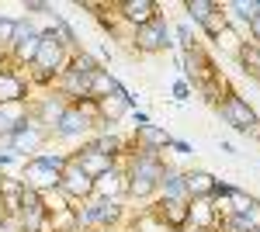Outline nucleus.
<instances>
[{
	"label": "nucleus",
	"instance_id": "15",
	"mask_svg": "<svg viewBox=\"0 0 260 232\" xmlns=\"http://www.w3.org/2000/svg\"><path fill=\"white\" fill-rule=\"evenodd\" d=\"M66 108H70V104H66L56 90H52V94H45L39 101V111L31 115V121H35V125H42V128H56V121L62 118V111H66Z\"/></svg>",
	"mask_w": 260,
	"mask_h": 232
},
{
	"label": "nucleus",
	"instance_id": "31",
	"mask_svg": "<svg viewBox=\"0 0 260 232\" xmlns=\"http://www.w3.org/2000/svg\"><path fill=\"white\" fill-rule=\"evenodd\" d=\"M24 11L28 14H56V7L49 0H24Z\"/></svg>",
	"mask_w": 260,
	"mask_h": 232
},
{
	"label": "nucleus",
	"instance_id": "2",
	"mask_svg": "<svg viewBox=\"0 0 260 232\" xmlns=\"http://www.w3.org/2000/svg\"><path fill=\"white\" fill-rule=\"evenodd\" d=\"M21 180H24V187H31V191H39V194L59 191V170H52L42 156H31V159L24 163Z\"/></svg>",
	"mask_w": 260,
	"mask_h": 232
},
{
	"label": "nucleus",
	"instance_id": "21",
	"mask_svg": "<svg viewBox=\"0 0 260 232\" xmlns=\"http://www.w3.org/2000/svg\"><path fill=\"white\" fill-rule=\"evenodd\" d=\"M94 208H98V225H115V222H121V201H104V197H98L94 201Z\"/></svg>",
	"mask_w": 260,
	"mask_h": 232
},
{
	"label": "nucleus",
	"instance_id": "22",
	"mask_svg": "<svg viewBox=\"0 0 260 232\" xmlns=\"http://www.w3.org/2000/svg\"><path fill=\"white\" fill-rule=\"evenodd\" d=\"M236 59L243 62V70H246V73L260 77V45H257V42H243V49L236 52Z\"/></svg>",
	"mask_w": 260,
	"mask_h": 232
},
{
	"label": "nucleus",
	"instance_id": "30",
	"mask_svg": "<svg viewBox=\"0 0 260 232\" xmlns=\"http://www.w3.org/2000/svg\"><path fill=\"white\" fill-rule=\"evenodd\" d=\"M225 24H229V21H225V14H222V4H219V11H215L212 18H208L205 24H201V31H205L208 39H215V35H219V31L225 28Z\"/></svg>",
	"mask_w": 260,
	"mask_h": 232
},
{
	"label": "nucleus",
	"instance_id": "37",
	"mask_svg": "<svg viewBox=\"0 0 260 232\" xmlns=\"http://www.w3.org/2000/svg\"><path fill=\"white\" fill-rule=\"evenodd\" d=\"M253 232H260V225H257V229H253Z\"/></svg>",
	"mask_w": 260,
	"mask_h": 232
},
{
	"label": "nucleus",
	"instance_id": "7",
	"mask_svg": "<svg viewBox=\"0 0 260 232\" xmlns=\"http://www.w3.org/2000/svg\"><path fill=\"white\" fill-rule=\"evenodd\" d=\"M70 163H73L77 170H83V174L90 177V180H98V177H101V174H108L111 167H118V159H115V156H104V153H98L94 146L73 149V153H70Z\"/></svg>",
	"mask_w": 260,
	"mask_h": 232
},
{
	"label": "nucleus",
	"instance_id": "5",
	"mask_svg": "<svg viewBox=\"0 0 260 232\" xmlns=\"http://www.w3.org/2000/svg\"><path fill=\"white\" fill-rule=\"evenodd\" d=\"M11 49H14V62H21V66H31V62H35V56H39V49H42V35L31 28V21H28V18L18 21Z\"/></svg>",
	"mask_w": 260,
	"mask_h": 232
},
{
	"label": "nucleus",
	"instance_id": "28",
	"mask_svg": "<svg viewBox=\"0 0 260 232\" xmlns=\"http://www.w3.org/2000/svg\"><path fill=\"white\" fill-rule=\"evenodd\" d=\"M225 7H229V11H236L246 24L260 14V0H233V4H225Z\"/></svg>",
	"mask_w": 260,
	"mask_h": 232
},
{
	"label": "nucleus",
	"instance_id": "18",
	"mask_svg": "<svg viewBox=\"0 0 260 232\" xmlns=\"http://www.w3.org/2000/svg\"><path fill=\"white\" fill-rule=\"evenodd\" d=\"M187 222H194V229H212V225H219V208H215V201H187Z\"/></svg>",
	"mask_w": 260,
	"mask_h": 232
},
{
	"label": "nucleus",
	"instance_id": "36",
	"mask_svg": "<svg viewBox=\"0 0 260 232\" xmlns=\"http://www.w3.org/2000/svg\"><path fill=\"white\" fill-rule=\"evenodd\" d=\"M0 222H4V212H0Z\"/></svg>",
	"mask_w": 260,
	"mask_h": 232
},
{
	"label": "nucleus",
	"instance_id": "24",
	"mask_svg": "<svg viewBox=\"0 0 260 232\" xmlns=\"http://www.w3.org/2000/svg\"><path fill=\"white\" fill-rule=\"evenodd\" d=\"M184 11H187L191 18L198 21V24H205V21H208L212 14H215V11H219V4H212V0H187V4H184Z\"/></svg>",
	"mask_w": 260,
	"mask_h": 232
},
{
	"label": "nucleus",
	"instance_id": "10",
	"mask_svg": "<svg viewBox=\"0 0 260 232\" xmlns=\"http://www.w3.org/2000/svg\"><path fill=\"white\" fill-rule=\"evenodd\" d=\"M90 128H94V125L80 115V108H73V104H70V108L62 111V118L56 121V128H52V132H56V139H62V142H77V139H83Z\"/></svg>",
	"mask_w": 260,
	"mask_h": 232
},
{
	"label": "nucleus",
	"instance_id": "34",
	"mask_svg": "<svg viewBox=\"0 0 260 232\" xmlns=\"http://www.w3.org/2000/svg\"><path fill=\"white\" fill-rule=\"evenodd\" d=\"M250 39H253V42L260 45V14H257L253 21H250Z\"/></svg>",
	"mask_w": 260,
	"mask_h": 232
},
{
	"label": "nucleus",
	"instance_id": "20",
	"mask_svg": "<svg viewBox=\"0 0 260 232\" xmlns=\"http://www.w3.org/2000/svg\"><path fill=\"white\" fill-rule=\"evenodd\" d=\"M118 90H125V87L111 77V70H98V73L90 77V97H94V101H104V97L118 94Z\"/></svg>",
	"mask_w": 260,
	"mask_h": 232
},
{
	"label": "nucleus",
	"instance_id": "14",
	"mask_svg": "<svg viewBox=\"0 0 260 232\" xmlns=\"http://www.w3.org/2000/svg\"><path fill=\"white\" fill-rule=\"evenodd\" d=\"M215 184H219V180L208 174V170H187V174H184V187H187V197H191V201H212Z\"/></svg>",
	"mask_w": 260,
	"mask_h": 232
},
{
	"label": "nucleus",
	"instance_id": "25",
	"mask_svg": "<svg viewBox=\"0 0 260 232\" xmlns=\"http://www.w3.org/2000/svg\"><path fill=\"white\" fill-rule=\"evenodd\" d=\"M21 191H24V180H21V177L0 174V201H18Z\"/></svg>",
	"mask_w": 260,
	"mask_h": 232
},
{
	"label": "nucleus",
	"instance_id": "13",
	"mask_svg": "<svg viewBox=\"0 0 260 232\" xmlns=\"http://www.w3.org/2000/svg\"><path fill=\"white\" fill-rule=\"evenodd\" d=\"M132 142L146 149V153H163V149H170V132H163L160 125H136V132H132Z\"/></svg>",
	"mask_w": 260,
	"mask_h": 232
},
{
	"label": "nucleus",
	"instance_id": "33",
	"mask_svg": "<svg viewBox=\"0 0 260 232\" xmlns=\"http://www.w3.org/2000/svg\"><path fill=\"white\" fill-rule=\"evenodd\" d=\"M187 94H191L187 80H177V83H174V97H177V101H187Z\"/></svg>",
	"mask_w": 260,
	"mask_h": 232
},
{
	"label": "nucleus",
	"instance_id": "9",
	"mask_svg": "<svg viewBox=\"0 0 260 232\" xmlns=\"http://www.w3.org/2000/svg\"><path fill=\"white\" fill-rule=\"evenodd\" d=\"M31 94V87H28V80L14 73V70H4L0 66V108H7V104H24Z\"/></svg>",
	"mask_w": 260,
	"mask_h": 232
},
{
	"label": "nucleus",
	"instance_id": "26",
	"mask_svg": "<svg viewBox=\"0 0 260 232\" xmlns=\"http://www.w3.org/2000/svg\"><path fill=\"white\" fill-rule=\"evenodd\" d=\"M212 42H215L219 49H225V52H233V56H236V52L243 49V39L236 35V31H233V28H229V24H225V28H222V31H219V35H215Z\"/></svg>",
	"mask_w": 260,
	"mask_h": 232
},
{
	"label": "nucleus",
	"instance_id": "4",
	"mask_svg": "<svg viewBox=\"0 0 260 232\" xmlns=\"http://www.w3.org/2000/svg\"><path fill=\"white\" fill-rule=\"evenodd\" d=\"M132 42L139 45V52H167L174 42H170V24L163 18L149 21V24H142L132 31Z\"/></svg>",
	"mask_w": 260,
	"mask_h": 232
},
{
	"label": "nucleus",
	"instance_id": "12",
	"mask_svg": "<svg viewBox=\"0 0 260 232\" xmlns=\"http://www.w3.org/2000/svg\"><path fill=\"white\" fill-rule=\"evenodd\" d=\"M56 94L59 97H70L73 104H80L90 97V77H83V73H73V70H62L59 77H56Z\"/></svg>",
	"mask_w": 260,
	"mask_h": 232
},
{
	"label": "nucleus",
	"instance_id": "35",
	"mask_svg": "<svg viewBox=\"0 0 260 232\" xmlns=\"http://www.w3.org/2000/svg\"><path fill=\"white\" fill-rule=\"evenodd\" d=\"M170 146H174V149H177V153H184V156L191 153V146H187V142H180V139H174V142H170Z\"/></svg>",
	"mask_w": 260,
	"mask_h": 232
},
{
	"label": "nucleus",
	"instance_id": "17",
	"mask_svg": "<svg viewBox=\"0 0 260 232\" xmlns=\"http://www.w3.org/2000/svg\"><path fill=\"white\" fill-rule=\"evenodd\" d=\"M156 215H160L163 225H170L174 232H180L187 225V201H170V197H160L156 201Z\"/></svg>",
	"mask_w": 260,
	"mask_h": 232
},
{
	"label": "nucleus",
	"instance_id": "29",
	"mask_svg": "<svg viewBox=\"0 0 260 232\" xmlns=\"http://www.w3.org/2000/svg\"><path fill=\"white\" fill-rule=\"evenodd\" d=\"M73 215H77V225H80V232H83V229H94V225H98V208H94V205L73 208Z\"/></svg>",
	"mask_w": 260,
	"mask_h": 232
},
{
	"label": "nucleus",
	"instance_id": "32",
	"mask_svg": "<svg viewBox=\"0 0 260 232\" xmlns=\"http://www.w3.org/2000/svg\"><path fill=\"white\" fill-rule=\"evenodd\" d=\"M177 39H180V45H184V52L194 49V42H191V24H177Z\"/></svg>",
	"mask_w": 260,
	"mask_h": 232
},
{
	"label": "nucleus",
	"instance_id": "11",
	"mask_svg": "<svg viewBox=\"0 0 260 232\" xmlns=\"http://www.w3.org/2000/svg\"><path fill=\"white\" fill-rule=\"evenodd\" d=\"M118 18L128 21L132 28H142V24H149V21L160 18V4H153V0H121Z\"/></svg>",
	"mask_w": 260,
	"mask_h": 232
},
{
	"label": "nucleus",
	"instance_id": "1",
	"mask_svg": "<svg viewBox=\"0 0 260 232\" xmlns=\"http://www.w3.org/2000/svg\"><path fill=\"white\" fill-rule=\"evenodd\" d=\"M219 111H222V118H225V125H233L236 132H246V136L260 125L257 111H253L240 94H225V97H222V104H219Z\"/></svg>",
	"mask_w": 260,
	"mask_h": 232
},
{
	"label": "nucleus",
	"instance_id": "27",
	"mask_svg": "<svg viewBox=\"0 0 260 232\" xmlns=\"http://www.w3.org/2000/svg\"><path fill=\"white\" fill-rule=\"evenodd\" d=\"M156 194V184L153 180H146V177H128V197H153Z\"/></svg>",
	"mask_w": 260,
	"mask_h": 232
},
{
	"label": "nucleus",
	"instance_id": "3",
	"mask_svg": "<svg viewBox=\"0 0 260 232\" xmlns=\"http://www.w3.org/2000/svg\"><path fill=\"white\" fill-rule=\"evenodd\" d=\"M45 136H49V128L35 125V121H31V115H28L18 128L11 132V136L4 139V142H7V149H11V153H39L42 142H45Z\"/></svg>",
	"mask_w": 260,
	"mask_h": 232
},
{
	"label": "nucleus",
	"instance_id": "23",
	"mask_svg": "<svg viewBox=\"0 0 260 232\" xmlns=\"http://www.w3.org/2000/svg\"><path fill=\"white\" fill-rule=\"evenodd\" d=\"M66 70H73V73H83V77H94L101 66H98V59H94V56H87V52H80V49H77V52L70 56V66H66Z\"/></svg>",
	"mask_w": 260,
	"mask_h": 232
},
{
	"label": "nucleus",
	"instance_id": "8",
	"mask_svg": "<svg viewBox=\"0 0 260 232\" xmlns=\"http://www.w3.org/2000/svg\"><path fill=\"white\" fill-rule=\"evenodd\" d=\"M128 194V174L125 167H111L108 174H101L94 180V197H104V201H121Z\"/></svg>",
	"mask_w": 260,
	"mask_h": 232
},
{
	"label": "nucleus",
	"instance_id": "16",
	"mask_svg": "<svg viewBox=\"0 0 260 232\" xmlns=\"http://www.w3.org/2000/svg\"><path fill=\"white\" fill-rule=\"evenodd\" d=\"M128 108H132V97H128V90H118V94L104 97V101H98V111H101V121L104 125H118V118L128 115Z\"/></svg>",
	"mask_w": 260,
	"mask_h": 232
},
{
	"label": "nucleus",
	"instance_id": "6",
	"mask_svg": "<svg viewBox=\"0 0 260 232\" xmlns=\"http://www.w3.org/2000/svg\"><path fill=\"white\" fill-rule=\"evenodd\" d=\"M59 194L66 201H90L94 197V180L77 170L73 163H66V170L59 174Z\"/></svg>",
	"mask_w": 260,
	"mask_h": 232
},
{
	"label": "nucleus",
	"instance_id": "19",
	"mask_svg": "<svg viewBox=\"0 0 260 232\" xmlns=\"http://www.w3.org/2000/svg\"><path fill=\"white\" fill-rule=\"evenodd\" d=\"M156 191H163V197H170V201H191L187 197V187H184V174L174 170V167H167V174L160 177Z\"/></svg>",
	"mask_w": 260,
	"mask_h": 232
}]
</instances>
